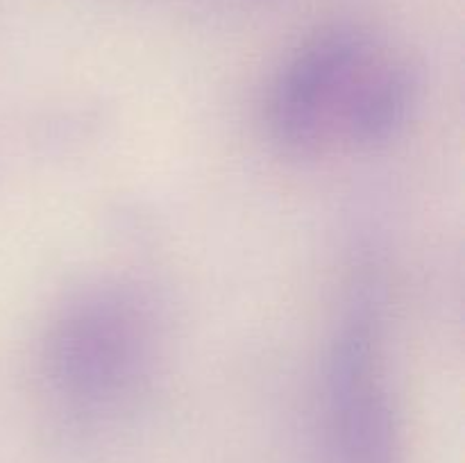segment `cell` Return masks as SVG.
Listing matches in <instances>:
<instances>
[{
  "label": "cell",
  "mask_w": 465,
  "mask_h": 463,
  "mask_svg": "<svg viewBox=\"0 0 465 463\" xmlns=\"http://www.w3.org/2000/svg\"><path fill=\"white\" fill-rule=\"evenodd\" d=\"M163 313L145 286L100 280L50 318L39 370L57 411L75 425H109L143 404L163 359Z\"/></svg>",
  "instance_id": "obj_1"
},
{
  "label": "cell",
  "mask_w": 465,
  "mask_h": 463,
  "mask_svg": "<svg viewBox=\"0 0 465 463\" xmlns=\"http://www.w3.org/2000/svg\"><path fill=\"white\" fill-rule=\"evenodd\" d=\"M322 413L331 463H402V427L384 348V295L372 272L350 286L327 345Z\"/></svg>",
  "instance_id": "obj_2"
},
{
  "label": "cell",
  "mask_w": 465,
  "mask_h": 463,
  "mask_svg": "<svg viewBox=\"0 0 465 463\" xmlns=\"http://www.w3.org/2000/svg\"><path fill=\"white\" fill-rule=\"evenodd\" d=\"M377 53L372 36L354 23H334L304 39L268 94L272 145L289 159H312L339 139L350 94Z\"/></svg>",
  "instance_id": "obj_3"
},
{
  "label": "cell",
  "mask_w": 465,
  "mask_h": 463,
  "mask_svg": "<svg viewBox=\"0 0 465 463\" xmlns=\"http://www.w3.org/2000/svg\"><path fill=\"white\" fill-rule=\"evenodd\" d=\"M420 94V71L409 59L377 53L350 94L339 139L363 150L391 143L407 130Z\"/></svg>",
  "instance_id": "obj_4"
}]
</instances>
